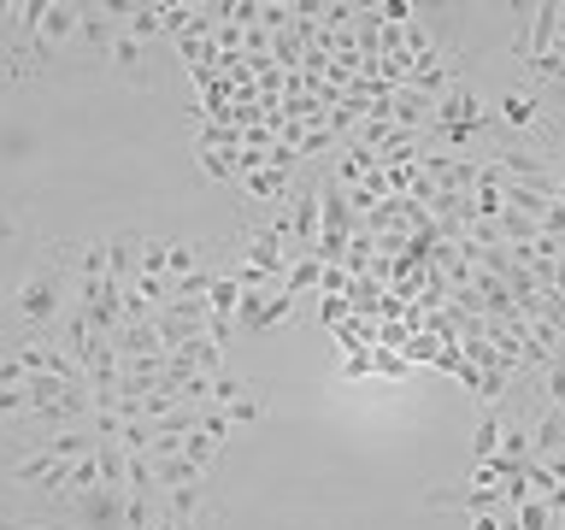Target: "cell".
I'll list each match as a JSON object with an SVG mask.
<instances>
[{
    "mask_svg": "<svg viewBox=\"0 0 565 530\" xmlns=\"http://www.w3.org/2000/svg\"><path fill=\"white\" fill-rule=\"evenodd\" d=\"M148 530H177V519H171V512H166V507H159V519H153Z\"/></svg>",
    "mask_w": 565,
    "mask_h": 530,
    "instance_id": "16",
    "label": "cell"
},
{
    "mask_svg": "<svg viewBox=\"0 0 565 530\" xmlns=\"http://www.w3.org/2000/svg\"><path fill=\"white\" fill-rule=\"evenodd\" d=\"M312 230H318V201H312V189H307V194H300V206H295V236L312 242Z\"/></svg>",
    "mask_w": 565,
    "mask_h": 530,
    "instance_id": "9",
    "label": "cell"
},
{
    "mask_svg": "<svg viewBox=\"0 0 565 530\" xmlns=\"http://www.w3.org/2000/svg\"><path fill=\"white\" fill-rule=\"evenodd\" d=\"M194 259H201V247H194V242H171L166 247V272H189Z\"/></svg>",
    "mask_w": 565,
    "mask_h": 530,
    "instance_id": "12",
    "label": "cell"
},
{
    "mask_svg": "<svg viewBox=\"0 0 565 530\" xmlns=\"http://www.w3.org/2000/svg\"><path fill=\"white\" fill-rule=\"evenodd\" d=\"M494 113H501L507 130H530V124L542 118V100L530 95V88H501V95H494Z\"/></svg>",
    "mask_w": 565,
    "mask_h": 530,
    "instance_id": "4",
    "label": "cell"
},
{
    "mask_svg": "<svg viewBox=\"0 0 565 530\" xmlns=\"http://www.w3.org/2000/svg\"><path fill=\"white\" fill-rule=\"evenodd\" d=\"M106 60H113V71H118L124 83L148 88V65H141V42H136V35L124 30V24H118V35H113V42H106Z\"/></svg>",
    "mask_w": 565,
    "mask_h": 530,
    "instance_id": "3",
    "label": "cell"
},
{
    "mask_svg": "<svg viewBox=\"0 0 565 530\" xmlns=\"http://www.w3.org/2000/svg\"><path fill=\"white\" fill-rule=\"evenodd\" d=\"M224 413H230V424H259V418H265V406H259L254 395H242L236 406H224Z\"/></svg>",
    "mask_w": 565,
    "mask_h": 530,
    "instance_id": "13",
    "label": "cell"
},
{
    "mask_svg": "<svg viewBox=\"0 0 565 530\" xmlns=\"http://www.w3.org/2000/svg\"><path fill=\"white\" fill-rule=\"evenodd\" d=\"M166 247H171V242H141V254H136L141 277H159V272H166Z\"/></svg>",
    "mask_w": 565,
    "mask_h": 530,
    "instance_id": "11",
    "label": "cell"
},
{
    "mask_svg": "<svg viewBox=\"0 0 565 530\" xmlns=\"http://www.w3.org/2000/svg\"><path fill=\"white\" fill-rule=\"evenodd\" d=\"M471 530H501V524H494V512H477V524Z\"/></svg>",
    "mask_w": 565,
    "mask_h": 530,
    "instance_id": "17",
    "label": "cell"
},
{
    "mask_svg": "<svg viewBox=\"0 0 565 530\" xmlns=\"http://www.w3.org/2000/svg\"><path fill=\"white\" fill-rule=\"evenodd\" d=\"M512 512H519V530H547V524H554V507H547V501H519Z\"/></svg>",
    "mask_w": 565,
    "mask_h": 530,
    "instance_id": "8",
    "label": "cell"
},
{
    "mask_svg": "<svg viewBox=\"0 0 565 530\" xmlns=\"http://www.w3.org/2000/svg\"><path fill=\"white\" fill-rule=\"evenodd\" d=\"M547 401H554L559 413H565V348L554 353V360H547Z\"/></svg>",
    "mask_w": 565,
    "mask_h": 530,
    "instance_id": "10",
    "label": "cell"
},
{
    "mask_svg": "<svg viewBox=\"0 0 565 530\" xmlns=\"http://www.w3.org/2000/svg\"><path fill=\"white\" fill-rule=\"evenodd\" d=\"M307 283H318V259H300V265H295V272H289V277H282V289H289V295H295V289H307Z\"/></svg>",
    "mask_w": 565,
    "mask_h": 530,
    "instance_id": "14",
    "label": "cell"
},
{
    "mask_svg": "<svg viewBox=\"0 0 565 530\" xmlns=\"http://www.w3.org/2000/svg\"><path fill=\"white\" fill-rule=\"evenodd\" d=\"M7 236H12V212L0 206V242H7Z\"/></svg>",
    "mask_w": 565,
    "mask_h": 530,
    "instance_id": "18",
    "label": "cell"
},
{
    "mask_svg": "<svg viewBox=\"0 0 565 530\" xmlns=\"http://www.w3.org/2000/svg\"><path fill=\"white\" fill-rule=\"evenodd\" d=\"M12 318L30 330H53L65 318V254L30 259V272L12 289Z\"/></svg>",
    "mask_w": 565,
    "mask_h": 530,
    "instance_id": "1",
    "label": "cell"
},
{
    "mask_svg": "<svg viewBox=\"0 0 565 530\" xmlns=\"http://www.w3.org/2000/svg\"><path fill=\"white\" fill-rule=\"evenodd\" d=\"M559 448H565V413H559V406H547L542 424L530 431V459H542V466H547Z\"/></svg>",
    "mask_w": 565,
    "mask_h": 530,
    "instance_id": "5",
    "label": "cell"
},
{
    "mask_svg": "<svg viewBox=\"0 0 565 530\" xmlns=\"http://www.w3.org/2000/svg\"><path fill=\"white\" fill-rule=\"evenodd\" d=\"M247 395V378H236V371H218V378H212V395L206 401H218V406H236Z\"/></svg>",
    "mask_w": 565,
    "mask_h": 530,
    "instance_id": "7",
    "label": "cell"
},
{
    "mask_svg": "<svg viewBox=\"0 0 565 530\" xmlns=\"http://www.w3.org/2000/svg\"><path fill=\"white\" fill-rule=\"evenodd\" d=\"M501 454V413H489L483 424H477V436H471V466L477 459H494Z\"/></svg>",
    "mask_w": 565,
    "mask_h": 530,
    "instance_id": "6",
    "label": "cell"
},
{
    "mask_svg": "<svg viewBox=\"0 0 565 530\" xmlns=\"http://www.w3.org/2000/svg\"><path fill=\"white\" fill-rule=\"evenodd\" d=\"M77 524H88V530H130L124 524V512H130V489H88V495H77Z\"/></svg>",
    "mask_w": 565,
    "mask_h": 530,
    "instance_id": "2",
    "label": "cell"
},
{
    "mask_svg": "<svg viewBox=\"0 0 565 530\" xmlns=\"http://www.w3.org/2000/svg\"><path fill=\"white\" fill-rule=\"evenodd\" d=\"M0 530H47V524H24V519H7V512H0Z\"/></svg>",
    "mask_w": 565,
    "mask_h": 530,
    "instance_id": "15",
    "label": "cell"
},
{
    "mask_svg": "<svg viewBox=\"0 0 565 530\" xmlns=\"http://www.w3.org/2000/svg\"><path fill=\"white\" fill-rule=\"evenodd\" d=\"M0 348H7V342H0Z\"/></svg>",
    "mask_w": 565,
    "mask_h": 530,
    "instance_id": "19",
    "label": "cell"
}]
</instances>
